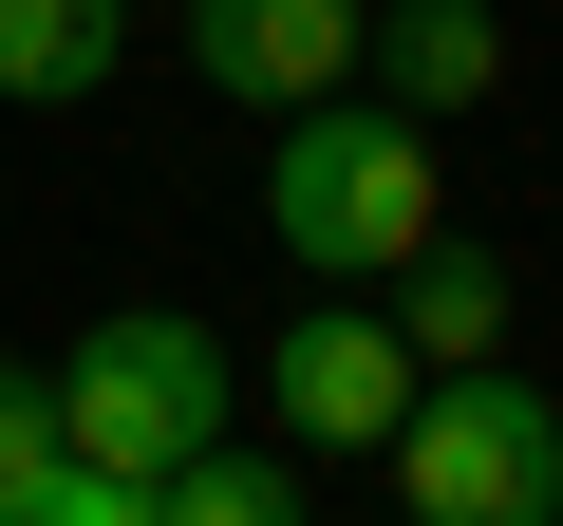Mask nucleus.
I'll return each mask as SVG.
<instances>
[{"label": "nucleus", "instance_id": "1", "mask_svg": "<svg viewBox=\"0 0 563 526\" xmlns=\"http://www.w3.org/2000/svg\"><path fill=\"white\" fill-rule=\"evenodd\" d=\"M263 226H282V263L301 283H395V263L451 226V188H432V113H395V95H301L282 113V151H263Z\"/></svg>", "mask_w": 563, "mask_h": 526}, {"label": "nucleus", "instance_id": "2", "mask_svg": "<svg viewBox=\"0 0 563 526\" xmlns=\"http://www.w3.org/2000/svg\"><path fill=\"white\" fill-rule=\"evenodd\" d=\"M244 414V358L188 320V302H113L76 358H57V451H95V470H132V489H169V451H207Z\"/></svg>", "mask_w": 563, "mask_h": 526}, {"label": "nucleus", "instance_id": "3", "mask_svg": "<svg viewBox=\"0 0 563 526\" xmlns=\"http://www.w3.org/2000/svg\"><path fill=\"white\" fill-rule=\"evenodd\" d=\"M376 470L413 526H544L563 507V395H526L507 358H432Z\"/></svg>", "mask_w": 563, "mask_h": 526}, {"label": "nucleus", "instance_id": "4", "mask_svg": "<svg viewBox=\"0 0 563 526\" xmlns=\"http://www.w3.org/2000/svg\"><path fill=\"white\" fill-rule=\"evenodd\" d=\"M413 339H395V302H357V283H320V320H282L263 339V395L244 414H282L320 470H357V451H395V414H413Z\"/></svg>", "mask_w": 563, "mask_h": 526}, {"label": "nucleus", "instance_id": "5", "mask_svg": "<svg viewBox=\"0 0 563 526\" xmlns=\"http://www.w3.org/2000/svg\"><path fill=\"white\" fill-rule=\"evenodd\" d=\"M357 39H376V0H188V76H207V95H244V113L339 95V76H357Z\"/></svg>", "mask_w": 563, "mask_h": 526}, {"label": "nucleus", "instance_id": "6", "mask_svg": "<svg viewBox=\"0 0 563 526\" xmlns=\"http://www.w3.org/2000/svg\"><path fill=\"white\" fill-rule=\"evenodd\" d=\"M357 76H376L395 113H488V95H507V20H488V0H376Z\"/></svg>", "mask_w": 563, "mask_h": 526}, {"label": "nucleus", "instance_id": "7", "mask_svg": "<svg viewBox=\"0 0 563 526\" xmlns=\"http://www.w3.org/2000/svg\"><path fill=\"white\" fill-rule=\"evenodd\" d=\"M301 489H320L301 432H207V451H169L151 526H301Z\"/></svg>", "mask_w": 563, "mask_h": 526}, {"label": "nucleus", "instance_id": "8", "mask_svg": "<svg viewBox=\"0 0 563 526\" xmlns=\"http://www.w3.org/2000/svg\"><path fill=\"white\" fill-rule=\"evenodd\" d=\"M113 57H132V0H0V95L20 113L113 95Z\"/></svg>", "mask_w": 563, "mask_h": 526}, {"label": "nucleus", "instance_id": "9", "mask_svg": "<svg viewBox=\"0 0 563 526\" xmlns=\"http://www.w3.org/2000/svg\"><path fill=\"white\" fill-rule=\"evenodd\" d=\"M395 339H413V358H507V263L432 226V244L395 263Z\"/></svg>", "mask_w": 563, "mask_h": 526}, {"label": "nucleus", "instance_id": "10", "mask_svg": "<svg viewBox=\"0 0 563 526\" xmlns=\"http://www.w3.org/2000/svg\"><path fill=\"white\" fill-rule=\"evenodd\" d=\"M38 470H57V376H38V358H0V526L38 507Z\"/></svg>", "mask_w": 563, "mask_h": 526}]
</instances>
